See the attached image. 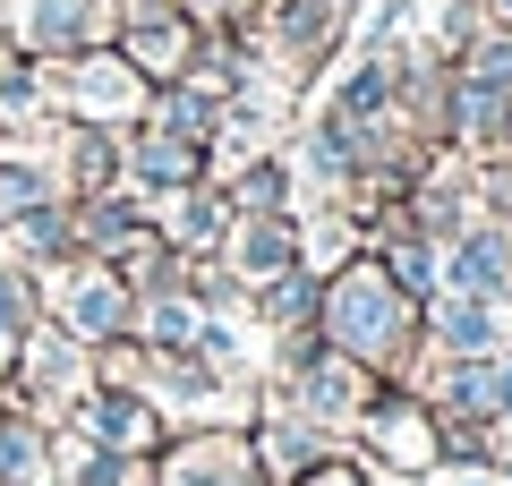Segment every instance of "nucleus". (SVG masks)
Returning a JSON list of instances; mask_svg holds the SVG:
<instances>
[{"label":"nucleus","instance_id":"nucleus-1","mask_svg":"<svg viewBox=\"0 0 512 486\" xmlns=\"http://www.w3.org/2000/svg\"><path fill=\"white\" fill-rule=\"evenodd\" d=\"M316 333H325V350L376 367V376H410V359H419V299L376 265V248H359L325 273Z\"/></svg>","mask_w":512,"mask_h":486},{"label":"nucleus","instance_id":"nucleus-2","mask_svg":"<svg viewBox=\"0 0 512 486\" xmlns=\"http://www.w3.org/2000/svg\"><path fill=\"white\" fill-rule=\"evenodd\" d=\"M43 86H52L60 120H94V128H137L146 120V94H154L111 43H86V52H69V60H43Z\"/></svg>","mask_w":512,"mask_h":486},{"label":"nucleus","instance_id":"nucleus-3","mask_svg":"<svg viewBox=\"0 0 512 486\" xmlns=\"http://www.w3.org/2000/svg\"><path fill=\"white\" fill-rule=\"evenodd\" d=\"M359 444H367V469H384V478H436L444 469L436 401H427L419 384H402V376H384L376 401L359 410Z\"/></svg>","mask_w":512,"mask_h":486},{"label":"nucleus","instance_id":"nucleus-4","mask_svg":"<svg viewBox=\"0 0 512 486\" xmlns=\"http://www.w3.org/2000/svg\"><path fill=\"white\" fill-rule=\"evenodd\" d=\"M43 290V324H60L69 342H111V333H128V307H137V290L111 273V256H69V265L35 273Z\"/></svg>","mask_w":512,"mask_h":486},{"label":"nucleus","instance_id":"nucleus-5","mask_svg":"<svg viewBox=\"0 0 512 486\" xmlns=\"http://www.w3.org/2000/svg\"><path fill=\"white\" fill-rule=\"evenodd\" d=\"M120 0H0V35L18 60H69L86 43H111Z\"/></svg>","mask_w":512,"mask_h":486},{"label":"nucleus","instance_id":"nucleus-6","mask_svg":"<svg viewBox=\"0 0 512 486\" xmlns=\"http://www.w3.org/2000/svg\"><path fill=\"white\" fill-rule=\"evenodd\" d=\"M154 486H274V478L256 469L248 418H222V427L163 435V452H154Z\"/></svg>","mask_w":512,"mask_h":486},{"label":"nucleus","instance_id":"nucleus-7","mask_svg":"<svg viewBox=\"0 0 512 486\" xmlns=\"http://www.w3.org/2000/svg\"><path fill=\"white\" fill-rule=\"evenodd\" d=\"M9 401H18V410H35L43 427H52V418H69L77 410V393H86V342H69V333H60V324H35V333H26L18 342V359H9Z\"/></svg>","mask_w":512,"mask_h":486},{"label":"nucleus","instance_id":"nucleus-8","mask_svg":"<svg viewBox=\"0 0 512 486\" xmlns=\"http://www.w3.org/2000/svg\"><path fill=\"white\" fill-rule=\"evenodd\" d=\"M197 35H205V26L188 18L180 0H120L111 52L146 77V86H171V77H188V60H197Z\"/></svg>","mask_w":512,"mask_h":486},{"label":"nucleus","instance_id":"nucleus-9","mask_svg":"<svg viewBox=\"0 0 512 486\" xmlns=\"http://www.w3.org/2000/svg\"><path fill=\"white\" fill-rule=\"evenodd\" d=\"M350 35V0H265L256 9V43H265V69H325Z\"/></svg>","mask_w":512,"mask_h":486},{"label":"nucleus","instance_id":"nucleus-10","mask_svg":"<svg viewBox=\"0 0 512 486\" xmlns=\"http://www.w3.org/2000/svg\"><path fill=\"white\" fill-rule=\"evenodd\" d=\"M376 367H359V359H342V350H316L299 376H282V401H299V410L316 418L325 435H342V427H359V410L376 401Z\"/></svg>","mask_w":512,"mask_h":486},{"label":"nucleus","instance_id":"nucleus-11","mask_svg":"<svg viewBox=\"0 0 512 486\" xmlns=\"http://www.w3.org/2000/svg\"><path fill=\"white\" fill-rule=\"evenodd\" d=\"M69 427H86L103 452H163V401L154 393H120V384H86L69 410Z\"/></svg>","mask_w":512,"mask_h":486},{"label":"nucleus","instance_id":"nucleus-12","mask_svg":"<svg viewBox=\"0 0 512 486\" xmlns=\"http://www.w3.org/2000/svg\"><path fill=\"white\" fill-rule=\"evenodd\" d=\"M444 290H470V299H512V222L504 214H470V231L444 239Z\"/></svg>","mask_w":512,"mask_h":486},{"label":"nucleus","instance_id":"nucleus-13","mask_svg":"<svg viewBox=\"0 0 512 486\" xmlns=\"http://www.w3.org/2000/svg\"><path fill=\"white\" fill-rule=\"evenodd\" d=\"M248 444H256V469H265V478L291 486L299 469H316L333 452V435L316 427L299 401H265V410H248Z\"/></svg>","mask_w":512,"mask_h":486},{"label":"nucleus","instance_id":"nucleus-14","mask_svg":"<svg viewBox=\"0 0 512 486\" xmlns=\"http://www.w3.org/2000/svg\"><path fill=\"white\" fill-rule=\"evenodd\" d=\"M427 401L453 418H478V427H504L512 418V350H487V359H444Z\"/></svg>","mask_w":512,"mask_h":486},{"label":"nucleus","instance_id":"nucleus-15","mask_svg":"<svg viewBox=\"0 0 512 486\" xmlns=\"http://www.w3.org/2000/svg\"><path fill=\"white\" fill-rule=\"evenodd\" d=\"M419 342H436V359H487L504 350V307L470 299V290H436L419 299Z\"/></svg>","mask_w":512,"mask_h":486},{"label":"nucleus","instance_id":"nucleus-16","mask_svg":"<svg viewBox=\"0 0 512 486\" xmlns=\"http://www.w3.org/2000/svg\"><path fill=\"white\" fill-rule=\"evenodd\" d=\"M222 265L239 273V282H274V273L299 265V214H231V231H222Z\"/></svg>","mask_w":512,"mask_h":486},{"label":"nucleus","instance_id":"nucleus-17","mask_svg":"<svg viewBox=\"0 0 512 486\" xmlns=\"http://www.w3.org/2000/svg\"><path fill=\"white\" fill-rule=\"evenodd\" d=\"M205 324H214V307L197 299V290H146V299L128 307V333H137V342L146 350H197L205 342Z\"/></svg>","mask_w":512,"mask_h":486},{"label":"nucleus","instance_id":"nucleus-18","mask_svg":"<svg viewBox=\"0 0 512 486\" xmlns=\"http://www.w3.org/2000/svg\"><path fill=\"white\" fill-rule=\"evenodd\" d=\"M0 239H9V256H18L26 273H52V265H69V256H77V205L69 197H43L35 214L0 222Z\"/></svg>","mask_w":512,"mask_h":486},{"label":"nucleus","instance_id":"nucleus-19","mask_svg":"<svg viewBox=\"0 0 512 486\" xmlns=\"http://www.w3.org/2000/svg\"><path fill=\"white\" fill-rule=\"evenodd\" d=\"M60 188H69V197H103V188H120V128L60 120Z\"/></svg>","mask_w":512,"mask_h":486},{"label":"nucleus","instance_id":"nucleus-20","mask_svg":"<svg viewBox=\"0 0 512 486\" xmlns=\"http://www.w3.org/2000/svg\"><path fill=\"white\" fill-rule=\"evenodd\" d=\"M154 231H163L180 256H197V248H222V231H231V197H222V180H197V188H180V197H163Z\"/></svg>","mask_w":512,"mask_h":486},{"label":"nucleus","instance_id":"nucleus-21","mask_svg":"<svg viewBox=\"0 0 512 486\" xmlns=\"http://www.w3.org/2000/svg\"><path fill=\"white\" fill-rule=\"evenodd\" d=\"M146 128H171V137H188V145L214 154V137H222V94H205L197 77H171V86L146 94Z\"/></svg>","mask_w":512,"mask_h":486},{"label":"nucleus","instance_id":"nucleus-22","mask_svg":"<svg viewBox=\"0 0 512 486\" xmlns=\"http://www.w3.org/2000/svg\"><path fill=\"white\" fill-rule=\"evenodd\" d=\"M0 486H52V427L0 401Z\"/></svg>","mask_w":512,"mask_h":486},{"label":"nucleus","instance_id":"nucleus-23","mask_svg":"<svg viewBox=\"0 0 512 486\" xmlns=\"http://www.w3.org/2000/svg\"><path fill=\"white\" fill-rule=\"evenodd\" d=\"M316 299H325V273H316V265H291V273H274V282L248 290V307H256L265 333H299V324H316Z\"/></svg>","mask_w":512,"mask_h":486},{"label":"nucleus","instance_id":"nucleus-24","mask_svg":"<svg viewBox=\"0 0 512 486\" xmlns=\"http://www.w3.org/2000/svg\"><path fill=\"white\" fill-rule=\"evenodd\" d=\"M376 265L393 273V282H402L410 299H436V290H444V248H436V239H419L410 222L376 231Z\"/></svg>","mask_w":512,"mask_h":486},{"label":"nucleus","instance_id":"nucleus-25","mask_svg":"<svg viewBox=\"0 0 512 486\" xmlns=\"http://www.w3.org/2000/svg\"><path fill=\"white\" fill-rule=\"evenodd\" d=\"M222 197H231V214H291V162L256 145L231 180H222Z\"/></svg>","mask_w":512,"mask_h":486},{"label":"nucleus","instance_id":"nucleus-26","mask_svg":"<svg viewBox=\"0 0 512 486\" xmlns=\"http://www.w3.org/2000/svg\"><path fill=\"white\" fill-rule=\"evenodd\" d=\"M43 324V290H35V273L9 256L0 265V376H9V359H18V342Z\"/></svg>","mask_w":512,"mask_h":486},{"label":"nucleus","instance_id":"nucleus-27","mask_svg":"<svg viewBox=\"0 0 512 486\" xmlns=\"http://www.w3.org/2000/svg\"><path fill=\"white\" fill-rule=\"evenodd\" d=\"M453 69L478 77L487 94H504V103H512V26H504V18H478V35L453 52Z\"/></svg>","mask_w":512,"mask_h":486},{"label":"nucleus","instance_id":"nucleus-28","mask_svg":"<svg viewBox=\"0 0 512 486\" xmlns=\"http://www.w3.org/2000/svg\"><path fill=\"white\" fill-rule=\"evenodd\" d=\"M111 273H120V282L137 290V299H146V290H171V282H180V248H171V239L146 222V231L128 239L120 256H111Z\"/></svg>","mask_w":512,"mask_h":486},{"label":"nucleus","instance_id":"nucleus-29","mask_svg":"<svg viewBox=\"0 0 512 486\" xmlns=\"http://www.w3.org/2000/svg\"><path fill=\"white\" fill-rule=\"evenodd\" d=\"M43 197H69V188H60V171H52V162H35V154H18V145H9V154H0V222L35 214Z\"/></svg>","mask_w":512,"mask_h":486},{"label":"nucleus","instance_id":"nucleus-30","mask_svg":"<svg viewBox=\"0 0 512 486\" xmlns=\"http://www.w3.org/2000/svg\"><path fill=\"white\" fill-rule=\"evenodd\" d=\"M291 486H376V469H367V461H350V452H325V461H316V469H299Z\"/></svg>","mask_w":512,"mask_h":486},{"label":"nucleus","instance_id":"nucleus-31","mask_svg":"<svg viewBox=\"0 0 512 486\" xmlns=\"http://www.w3.org/2000/svg\"><path fill=\"white\" fill-rule=\"evenodd\" d=\"M461 486H512V469H495V461H487V469H470Z\"/></svg>","mask_w":512,"mask_h":486},{"label":"nucleus","instance_id":"nucleus-32","mask_svg":"<svg viewBox=\"0 0 512 486\" xmlns=\"http://www.w3.org/2000/svg\"><path fill=\"white\" fill-rule=\"evenodd\" d=\"M495 154H512V103H504V128H495Z\"/></svg>","mask_w":512,"mask_h":486},{"label":"nucleus","instance_id":"nucleus-33","mask_svg":"<svg viewBox=\"0 0 512 486\" xmlns=\"http://www.w3.org/2000/svg\"><path fill=\"white\" fill-rule=\"evenodd\" d=\"M478 9H487V18H504V26H512V0H478Z\"/></svg>","mask_w":512,"mask_h":486}]
</instances>
